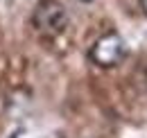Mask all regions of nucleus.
Returning <instances> with one entry per match:
<instances>
[{
    "mask_svg": "<svg viewBox=\"0 0 147 138\" xmlns=\"http://www.w3.org/2000/svg\"><path fill=\"white\" fill-rule=\"evenodd\" d=\"M127 57V43L118 32L102 34L88 50V59L100 68H113Z\"/></svg>",
    "mask_w": 147,
    "mask_h": 138,
    "instance_id": "nucleus-1",
    "label": "nucleus"
},
{
    "mask_svg": "<svg viewBox=\"0 0 147 138\" xmlns=\"http://www.w3.org/2000/svg\"><path fill=\"white\" fill-rule=\"evenodd\" d=\"M32 25L43 34H61L68 25V12L59 0H38L32 12Z\"/></svg>",
    "mask_w": 147,
    "mask_h": 138,
    "instance_id": "nucleus-2",
    "label": "nucleus"
},
{
    "mask_svg": "<svg viewBox=\"0 0 147 138\" xmlns=\"http://www.w3.org/2000/svg\"><path fill=\"white\" fill-rule=\"evenodd\" d=\"M140 7H143V12H145V16H147V0H140Z\"/></svg>",
    "mask_w": 147,
    "mask_h": 138,
    "instance_id": "nucleus-3",
    "label": "nucleus"
},
{
    "mask_svg": "<svg viewBox=\"0 0 147 138\" xmlns=\"http://www.w3.org/2000/svg\"><path fill=\"white\" fill-rule=\"evenodd\" d=\"M82 2H93V0H82Z\"/></svg>",
    "mask_w": 147,
    "mask_h": 138,
    "instance_id": "nucleus-4",
    "label": "nucleus"
}]
</instances>
